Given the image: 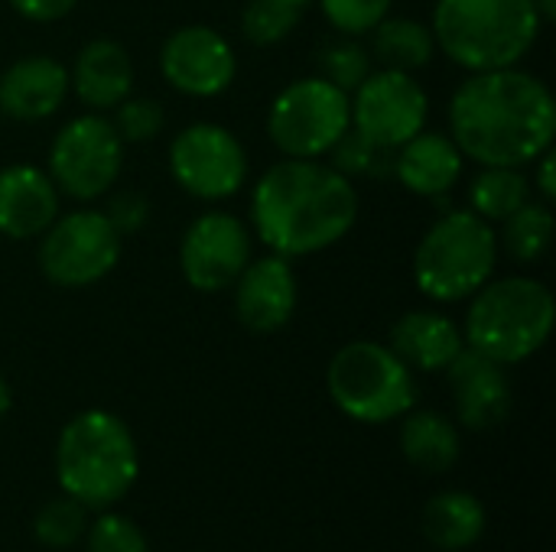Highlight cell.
<instances>
[{
    "mask_svg": "<svg viewBox=\"0 0 556 552\" xmlns=\"http://www.w3.org/2000/svg\"><path fill=\"white\" fill-rule=\"evenodd\" d=\"M453 143L482 166H528L551 150L556 104L551 88L521 68H492L466 78L450 101Z\"/></svg>",
    "mask_w": 556,
    "mask_h": 552,
    "instance_id": "6da1fadb",
    "label": "cell"
},
{
    "mask_svg": "<svg viewBox=\"0 0 556 552\" xmlns=\"http://www.w3.org/2000/svg\"><path fill=\"white\" fill-rule=\"evenodd\" d=\"M358 218L349 176L316 159L274 163L251 195L257 238L280 257H306L342 241Z\"/></svg>",
    "mask_w": 556,
    "mask_h": 552,
    "instance_id": "7a4b0ae2",
    "label": "cell"
},
{
    "mask_svg": "<svg viewBox=\"0 0 556 552\" xmlns=\"http://www.w3.org/2000/svg\"><path fill=\"white\" fill-rule=\"evenodd\" d=\"M140 475V452L127 423L108 410H85L65 423L55 446L62 495L88 511H108L127 498Z\"/></svg>",
    "mask_w": 556,
    "mask_h": 552,
    "instance_id": "3957f363",
    "label": "cell"
},
{
    "mask_svg": "<svg viewBox=\"0 0 556 552\" xmlns=\"http://www.w3.org/2000/svg\"><path fill=\"white\" fill-rule=\"evenodd\" d=\"M534 0H437L433 39L469 72L518 65L541 33Z\"/></svg>",
    "mask_w": 556,
    "mask_h": 552,
    "instance_id": "277c9868",
    "label": "cell"
},
{
    "mask_svg": "<svg viewBox=\"0 0 556 552\" xmlns=\"http://www.w3.org/2000/svg\"><path fill=\"white\" fill-rule=\"evenodd\" d=\"M472 296L463 342L498 364L528 361L554 332V293L541 280L505 277L485 283Z\"/></svg>",
    "mask_w": 556,
    "mask_h": 552,
    "instance_id": "5b68a950",
    "label": "cell"
},
{
    "mask_svg": "<svg viewBox=\"0 0 556 552\" xmlns=\"http://www.w3.org/2000/svg\"><path fill=\"white\" fill-rule=\"evenodd\" d=\"M498 260V234L476 211H446L414 254V280L437 303H459L482 290Z\"/></svg>",
    "mask_w": 556,
    "mask_h": 552,
    "instance_id": "8992f818",
    "label": "cell"
},
{
    "mask_svg": "<svg viewBox=\"0 0 556 552\" xmlns=\"http://www.w3.org/2000/svg\"><path fill=\"white\" fill-rule=\"evenodd\" d=\"M329 397L355 423H391L414 410V371L378 342H352L336 351L326 371Z\"/></svg>",
    "mask_w": 556,
    "mask_h": 552,
    "instance_id": "52a82bcc",
    "label": "cell"
},
{
    "mask_svg": "<svg viewBox=\"0 0 556 552\" xmlns=\"http://www.w3.org/2000/svg\"><path fill=\"white\" fill-rule=\"evenodd\" d=\"M352 124L349 91L336 88L323 75L300 78L287 85L267 117V130L274 146L293 159H319L336 146V140Z\"/></svg>",
    "mask_w": 556,
    "mask_h": 552,
    "instance_id": "ba28073f",
    "label": "cell"
},
{
    "mask_svg": "<svg viewBox=\"0 0 556 552\" xmlns=\"http://www.w3.org/2000/svg\"><path fill=\"white\" fill-rule=\"evenodd\" d=\"M121 260V231L104 211H68L42 231L39 267L49 283L78 290L104 280Z\"/></svg>",
    "mask_w": 556,
    "mask_h": 552,
    "instance_id": "9c48e42d",
    "label": "cell"
},
{
    "mask_svg": "<svg viewBox=\"0 0 556 552\" xmlns=\"http://www.w3.org/2000/svg\"><path fill=\"white\" fill-rule=\"evenodd\" d=\"M121 163L124 140L114 124L98 114H81L55 133L49 150V179L65 195L91 202L117 182Z\"/></svg>",
    "mask_w": 556,
    "mask_h": 552,
    "instance_id": "30bf717a",
    "label": "cell"
},
{
    "mask_svg": "<svg viewBox=\"0 0 556 552\" xmlns=\"http://www.w3.org/2000/svg\"><path fill=\"white\" fill-rule=\"evenodd\" d=\"M430 98L410 72H371L352 101L355 130L381 150H397L427 127Z\"/></svg>",
    "mask_w": 556,
    "mask_h": 552,
    "instance_id": "8fae6325",
    "label": "cell"
},
{
    "mask_svg": "<svg viewBox=\"0 0 556 552\" xmlns=\"http://www.w3.org/2000/svg\"><path fill=\"white\" fill-rule=\"evenodd\" d=\"M169 169L189 195L215 202L244 185L248 156L231 130L218 124H192L176 133L169 146Z\"/></svg>",
    "mask_w": 556,
    "mask_h": 552,
    "instance_id": "7c38bea8",
    "label": "cell"
},
{
    "mask_svg": "<svg viewBox=\"0 0 556 552\" xmlns=\"http://www.w3.org/2000/svg\"><path fill=\"white\" fill-rule=\"evenodd\" d=\"M251 264V234L241 218L228 211H208L195 218L179 247V267L192 290L218 293L235 286Z\"/></svg>",
    "mask_w": 556,
    "mask_h": 552,
    "instance_id": "4fadbf2b",
    "label": "cell"
},
{
    "mask_svg": "<svg viewBox=\"0 0 556 552\" xmlns=\"http://www.w3.org/2000/svg\"><path fill=\"white\" fill-rule=\"evenodd\" d=\"M160 68L166 81L192 98L222 94L238 72L235 49L212 26H182L160 49Z\"/></svg>",
    "mask_w": 556,
    "mask_h": 552,
    "instance_id": "5bb4252c",
    "label": "cell"
},
{
    "mask_svg": "<svg viewBox=\"0 0 556 552\" xmlns=\"http://www.w3.org/2000/svg\"><path fill=\"white\" fill-rule=\"evenodd\" d=\"M450 387L456 397V413L463 426L485 433L508 420L511 413V384L505 377V364L463 348L450 361Z\"/></svg>",
    "mask_w": 556,
    "mask_h": 552,
    "instance_id": "9a60e30c",
    "label": "cell"
},
{
    "mask_svg": "<svg viewBox=\"0 0 556 552\" xmlns=\"http://www.w3.org/2000/svg\"><path fill=\"white\" fill-rule=\"evenodd\" d=\"M296 309V273L287 257L254 260L235 280V312L251 332H277Z\"/></svg>",
    "mask_w": 556,
    "mask_h": 552,
    "instance_id": "2e32d148",
    "label": "cell"
},
{
    "mask_svg": "<svg viewBox=\"0 0 556 552\" xmlns=\"http://www.w3.org/2000/svg\"><path fill=\"white\" fill-rule=\"evenodd\" d=\"M68 72L52 55H26L0 75V111L13 120H42L62 107Z\"/></svg>",
    "mask_w": 556,
    "mask_h": 552,
    "instance_id": "e0dca14e",
    "label": "cell"
},
{
    "mask_svg": "<svg viewBox=\"0 0 556 552\" xmlns=\"http://www.w3.org/2000/svg\"><path fill=\"white\" fill-rule=\"evenodd\" d=\"M59 218V189L36 166H7L0 172V234L26 241Z\"/></svg>",
    "mask_w": 556,
    "mask_h": 552,
    "instance_id": "ac0fdd59",
    "label": "cell"
},
{
    "mask_svg": "<svg viewBox=\"0 0 556 552\" xmlns=\"http://www.w3.org/2000/svg\"><path fill=\"white\" fill-rule=\"evenodd\" d=\"M68 85H75V94L81 98V104L94 107V111H108L117 107L134 85V62L127 55V49L114 39H91L78 59L75 68L68 75Z\"/></svg>",
    "mask_w": 556,
    "mask_h": 552,
    "instance_id": "d6986e66",
    "label": "cell"
},
{
    "mask_svg": "<svg viewBox=\"0 0 556 552\" xmlns=\"http://www.w3.org/2000/svg\"><path fill=\"white\" fill-rule=\"evenodd\" d=\"M407 368L417 371H446L450 361L466 348L463 332L453 319L440 312H407L401 322L391 329V345H388Z\"/></svg>",
    "mask_w": 556,
    "mask_h": 552,
    "instance_id": "ffe728a7",
    "label": "cell"
},
{
    "mask_svg": "<svg viewBox=\"0 0 556 552\" xmlns=\"http://www.w3.org/2000/svg\"><path fill=\"white\" fill-rule=\"evenodd\" d=\"M397 150L401 153L394 159V172L414 195L437 198V195L450 192L463 172V153L453 143V137H446V133L420 130Z\"/></svg>",
    "mask_w": 556,
    "mask_h": 552,
    "instance_id": "44dd1931",
    "label": "cell"
},
{
    "mask_svg": "<svg viewBox=\"0 0 556 552\" xmlns=\"http://www.w3.org/2000/svg\"><path fill=\"white\" fill-rule=\"evenodd\" d=\"M485 534V504L466 491H440L424 508V537L437 550H469Z\"/></svg>",
    "mask_w": 556,
    "mask_h": 552,
    "instance_id": "7402d4cb",
    "label": "cell"
},
{
    "mask_svg": "<svg viewBox=\"0 0 556 552\" xmlns=\"http://www.w3.org/2000/svg\"><path fill=\"white\" fill-rule=\"evenodd\" d=\"M404 426H401V452L404 459L430 475L450 472L459 462V433L453 426V420H446L437 410H417V413H404Z\"/></svg>",
    "mask_w": 556,
    "mask_h": 552,
    "instance_id": "603a6c76",
    "label": "cell"
},
{
    "mask_svg": "<svg viewBox=\"0 0 556 552\" xmlns=\"http://www.w3.org/2000/svg\"><path fill=\"white\" fill-rule=\"evenodd\" d=\"M437 39L433 29H427L420 20L410 16H394V20H381L371 29V55L375 62H381L384 68L394 72H417L433 59Z\"/></svg>",
    "mask_w": 556,
    "mask_h": 552,
    "instance_id": "cb8c5ba5",
    "label": "cell"
},
{
    "mask_svg": "<svg viewBox=\"0 0 556 552\" xmlns=\"http://www.w3.org/2000/svg\"><path fill=\"white\" fill-rule=\"evenodd\" d=\"M472 211L485 221H505L525 202H531V182L515 166H482L469 189Z\"/></svg>",
    "mask_w": 556,
    "mask_h": 552,
    "instance_id": "d4e9b609",
    "label": "cell"
},
{
    "mask_svg": "<svg viewBox=\"0 0 556 552\" xmlns=\"http://www.w3.org/2000/svg\"><path fill=\"white\" fill-rule=\"evenodd\" d=\"M551 234H554V215L547 202H525L515 215L505 218L502 241L518 264H534L551 247Z\"/></svg>",
    "mask_w": 556,
    "mask_h": 552,
    "instance_id": "484cf974",
    "label": "cell"
},
{
    "mask_svg": "<svg viewBox=\"0 0 556 552\" xmlns=\"http://www.w3.org/2000/svg\"><path fill=\"white\" fill-rule=\"evenodd\" d=\"M88 530V508H81L78 501H72L68 495L49 501L36 521H33V534L42 547H52V550H65V547H75Z\"/></svg>",
    "mask_w": 556,
    "mask_h": 552,
    "instance_id": "4316f807",
    "label": "cell"
},
{
    "mask_svg": "<svg viewBox=\"0 0 556 552\" xmlns=\"http://www.w3.org/2000/svg\"><path fill=\"white\" fill-rule=\"evenodd\" d=\"M316 62H319V75L342 91H355L371 75V52L362 42H355V36L326 42Z\"/></svg>",
    "mask_w": 556,
    "mask_h": 552,
    "instance_id": "83f0119b",
    "label": "cell"
},
{
    "mask_svg": "<svg viewBox=\"0 0 556 552\" xmlns=\"http://www.w3.org/2000/svg\"><path fill=\"white\" fill-rule=\"evenodd\" d=\"M296 20H300V7L280 0H251L241 16V29L254 46H274L290 36Z\"/></svg>",
    "mask_w": 556,
    "mask_h": 552,
    "instance_id": "f1b7e54d",
    "label": "cell"
},
{
    "mask_svg": "<svg viewBox=\"0 0 556 552\" xmlns=\"http://www.w3.org/2000/svg\"><path fill=\"white\" fill-rule=\"evenodd\" d=\"M88 552H150L143 530L124 514H101L88 530Z\"/></svg>",
    "mask_w": 556,
    "mask_h": 552,
    "instance_id": "f546056e",
    "label": "cell"
},
{
    "mask_svg": "<svg viewBox=\"0 0 556 552\" xmlns=\"http://www.w3.org/2000/svg\"><path fill=\"white\" fill-rule=\"evenodd\" d=\"M319 7L342 36H365L388 16L391 0H319Z\"/></svg>",
    "mask_w": 556,
    "mask_h": 552,
    "instance_id": "4dcf8cb0",
    "label": "cell"
},
{
    "mask_svg": "<svg viewBox=\"0 0 556 552\" xmlns=\"http://www.w3.org/2000/svg\"><path fill=\"white\" fill-rule=\"evenodd\" d=\"M163 107L160 101L153 98H124L117 104V120H114V130L121 140H130V143H143V140H153L160 130H163Z\"/></svg>",
    "mask_w": 556,
    "mask_h": 552,
    "instance_id": "1f68e13d",
    "label": "cell"
},
{
    "mask_svg": "<svg viewBox=\"0 0 556 552\" xmlns=\"http://www.w3.org/2000/svg\"><path fill=\"white\" fill-rule=\"evenodd\" d=\"M332 153V166L342 172V176H358V172H375L381 156L391 153V150H381L375 146L371 140H365L358 130H345L336 146L329 150Z\"/></svg>",
    "mask_w": 556,
    "mask_h": 552,
    "instance_id": "d6a6232c",
    "label": "cell"
},
{
    "mask_svg": "<svg viewBox=\"0 0 556 552\" xmlns=\"http://www.w3.org/2000/svg\"><path fill=\"white\" fill-rule=\"evenodd\" d=\"M108 218H111V224H114L121 234H130V231H137V228L147 221V198L137 195V192H121V195L111 198Z\"/></svg>",
    "mask_w": 556,
    "mask_h": 552,
    "instance_id": "836d02e7",
    "label": "cell"
},
{
    "mask_svg": "<svg viewBox=\"0 0 556 552\" xmlns=\"http://www.w3.org/2000/svg\"><path fill=\"white\" fill-rule=\"evenodd\" d=\"M26 20H36V23H49V20H59L65 16L78 0H10Z\"/></svg>",
    "mask_w": 556,
    "mask_h": 552,
    "instance_id": "e575fe53",
    "label": "cell"
},
{
    "mask_svg": "<svg viewBox=\"0 0 556 552\" xmlns=\"http://www.w3.org/2000/svg\"><path fill=\"white\" fill-rule=\"evenodd\" d=\"M541 159V169H538V189H541V195L551 202L556 198V179H554V153L547 150V153H541L538 156Z\"/></svg>",
    "mask_w": 556,
    "mask_h": 552,
    "instance_id": "d590c367",
    "label": "cell"
},
{
    "mask_svg": "<svg viewBox=\"0 0 556 552\" xmlns=\"http://www.w3.org/2000/svg\"><path fill=\"white\" fill-rule=\"evenodd\" d=\"M10 407H13V394H10V384H7L3 374H0V420L10 413Z\"/></svg>",
    "mask_w": 556,
    "mask_h": 552,
    "instance_id": "8d00e7d4",
    "label": "cell"
},
{
    "mask_svg": "<svg viewBox=\"0 0 556 552\" xmlns=\"http://www.w3.org/2000/svg\"><path fill=\"white\" fill-rule=\"evenodd\" d=\"M534 3H538V13H541V20H554L556 0H534Z\"/></svg>",
    "mask_w": 556,
    "mask_h": 552,
    "instance_id": "74e56055",
    "label": "cell"
},
{
    "mask_svg": "<svg viewBox=\"0 0 556 552\" xmlns=\"http://www.w3.org/2000/svg\"><path fill=\"white\" fill-rule=\"evenodd\" d=\"M280 3H290V7H303V3H309V0H280Z\"/></svg>",
    "mask_w": 556,
    "mask_h": 552,
    "instance_id": "f35d334b",
    "label": "cell"
}]
</instances>
